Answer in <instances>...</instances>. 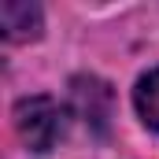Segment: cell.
Instances as JSON below:
<instances>
[{
  "label": "cell",
  "instance_id": "cell-1",
  "mask_svg": "<svg viewBox=\"0 0 159 159\" xmlns=\"http://www.w3.org/2000/svg\"><path fill=\"white\" fill-rule=\"evenodd\" d=\"M15 129L30 152H48L67 133V111L52 96H26L15 107Z\"/></svg>",
  "mask_w": 159,
  "mask_h": 159
},
{
  "label": "cell",
  "instance_id": "cell-2",
  "mask_svg": "<svg viewBox=\"0 0 159 159\" xmlns=\"http://www.w3.org/2000/svg\"><path fill=\"white\" fill-rule=\"evenodd\" d=\"M74 104L85 115V122H93V129H107L111 119V89L100 78H74Z\"/></svg>",
  "mask_w": 159,
  "mask_h": 159
},
{
  "label": "cell",
  "instance_id": "cell-3",
  "mask_svg": "<svg viewBox=\"0 0 159 159\" xmlns=\"http://www.w3.org/2000/svg\"><path fill=\"white\" fill-rule=\"evenodd\" d=\"M0 30L7 41H34L41 34V7L26 0H4L0 4Z\"/></svg>",
  "mask_w": 159,
  "mask_h": 159
},
{
  "label": "cell",
  "instance_id": "cell-4",
  "mask_svg": "<svg viewBox=\"0 0 159 159\" xmlns=\"http://www.w3.org/2000/svg\"><path fill=\"white\" fill-rule=\"evenodd\" d=\"M133 100H137V111H141V119L148 122L152 129H159V70H152V74H144V78L137 81V93H133Z\"/></svg>",
  "mask_w": 159,
  "mask_h": 159
}]
</instances>
